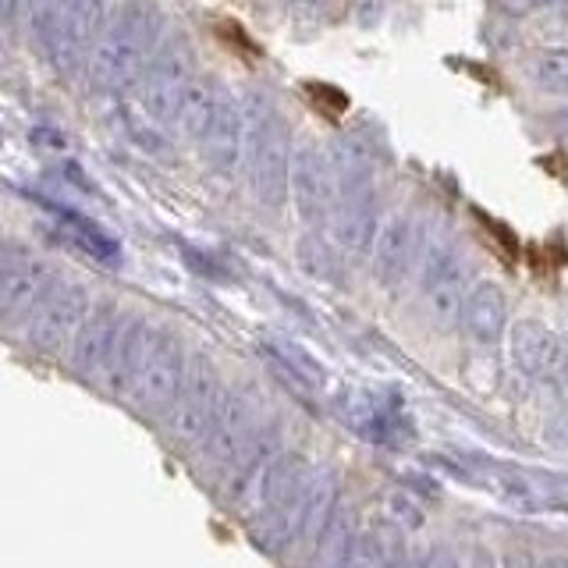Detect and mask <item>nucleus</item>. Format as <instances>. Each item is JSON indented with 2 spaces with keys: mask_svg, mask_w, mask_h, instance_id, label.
Here are the masks:
<instances>
[{
  "mask_svg": "<svg viewBox=\"0 0 568 568\" xmlns=\"http://www.w3.org/2000/svg\"><path fill=\"white\" fill-rule=\"evenodd\" d=\"M150 47V11L129 8L118 14V22L103 32V40L93 50V79L106 89L129 82Z\"/></svg>",
  "mask_w": 568,
  "mask_h": 568,
  "instance_id": "f257e3e1",
  "label": "nucleus"
},
{
  "mask_svg": "<svg viewBox=\"0 0 568 568\" xmlns=\"http://www.w3.org/2000/svg\"><path fill=\"white\" fill-rule=\"evenodd\" d=\"M185 381V363H182V348H178L174 337L168 334H153L146 359H142L135 384L129 390V402L142 405V408H164L174 405L178 390H182Z\"/></svg>",
  "mask_w": 568,
  "mask_h": 568,
  "instance_id": "f03ea898",
  "label": "nucleus"
},
{
  "mask_svg": "<svg viewBox=\"0 0 568 568\" xmlns=\"http://www.w3.org/2000/svg\"><path fill=\"white\" fill-rule=\"evenodd\" d=\"M195 75H200V71H195L192 50L185 43L168 47L164 58L150 68V75L142 82V93H139V103H146V118L150 121H171V118L178 121L182 97Z\"/></svg>",
  "mask_w": 568,
  "mask_h": 568,
  "instance_id": "7ed1b4c3",
  "label": "nucleus"
},
{
  "mask_svg": "<svg viewBox=\"0 0 568 568\" xmlns=\"http://www.w3.org/2000/svg\"><path fill=\"white\" fill-rule=\"evenodd\" d=\"M103 11H106V0H53L50 22L43 26L53 58L79 61V53L85 50V40L103 22Z\"/></svg>",
  "mask_w": 568,
  "mask_h": 568,
  "instance_id": "20e7f679",
  "label": "nucleus"
},
{
  "mask_svg": "<svg viewBox=\"0 0 568 568\" xmlns=\"http://www.w3.org/2000/svg\"><path fill=\"white\" fill-rule=\"evenodd\" d=\"M85 310H89V298L79 284H64L61 292H53L40 313L32 316L29 324V345L40 348V352H58L71 334L82 327L85 320Z\"/></svg>",
  "mask_w": 568,
  "mask_h": 568,
  "instance_id": "39448f33",
  "label": "nucleus"
},
{
  "mask_svg": "<svg viewBox=\"0 0 568 568\" xmlns=\"http://www.w3.org/2000/svg\"><path fill=\"white\" fill-rule=\"evenodd\" d=\"M213 408H217V377L203 363L185 373L182 390H178L174 408H171V434L178 440H195L213 426Z\"/></svg>",
  "mask_w": 568,
  "mask_h": 568,
  "instance_id": "423d86ee",
  "label": "nucleus"
},
{
  "mask_svg": "<svg viewBox=\"0 0 568 568\" xmlns=\"http://www.w3.org/2000/svg\"><path fill=\"white\" fill-rule=\"evenodd\" d=\"M50 281V266L32 256V253H14L4 260V281H0V306H4L8 320L26 316L36 298L47 292Z\"/></svg>",
  "mask_w": 568,
  "mask_h": 568,
  "instance_id": "0eeeda50",
  "label": "nucleus"
},
{
  "mask_svg": "<svg viewBox=\"0 0 568 568\" xmlns=\"http://www.w3.org/2000/svg\"><path fill=\"white\" fill-rule=\"evenodd\" d=\"M118 334H121V320L114 316V310H100L93 320H85L75 337V352H71V359H75V369L82 377H100V373H106Z\"/></svg>",
  "mask_w": 568,
  "mask_h": 568,
  "instance_id": "6e6552de",
  "label": "nucleus"
},
{
  "mask_svg": "<svg viewBox=\"0 0 568 568\" xmlns=\"http://www.w3.org/2000/svg\"><path fill=\"white\" fill-rule=\"evenodd\" d=\"M469 327L479 334V337H494L497 331L505 327V302L497 295L490 284H484L473 298H469Z\"/></svg>",
  "mask_w": 568,
  "mask_h": 568,
  "instance_id": "1a4fd4ad",
  "label": "nucleus"
},
{
  "mask_svg": "<svg viewBox=\"0 0 568 568\" xmlns=\"http://www.w3.org/2000/svg\"><path fill=\"white\" fill-rule=\"evenodd\" d=\"M537 71L555 89H568V53L565 50H547V53H540Z\"/></svg>",
  "mask_w": 568,
  "mask_h": 568,
  "instance_id": "9d476101",
  "label": "nucleus"
},
{
  "mask_svg": "<svg viewBox=\"0 0 568 568\" xmlns=\"http://www.w3.org/2000/svg\"><path fill=\"white\" fill-rule=\"evenodd\" d=\"M14 8H18V0H8V14H14Z\"/></svg>",
  "mask_w": 568,
  "mask_h": 568,
  "instance_id": "9b49d317",
  "label": "nucleus"
}]
</instances>
